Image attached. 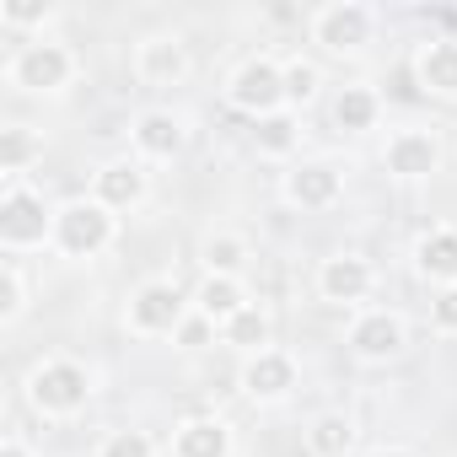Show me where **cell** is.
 I'll return each mask as SVG.
<instances>
[{
	"label": "cell",
	"mask_w": 457,
	"mask_h": 457,
	"mask_svg": "<svg viewBox=\"0 0 457 457\" xmlns=\"http://www.w3.org/2000/svg\"><path fill=\"white\" fill-rule=\"evenodd\" d=\"M188 71H194V60L178 33H145L135 44V76L145 87H178V81H188Z\"/></svg>",
	"instance_id": "obj_9"
},
{
	"label": "cell",
	"mask_w": 457,
	"mask_h": 457,
	"mask_svg": "<svg viewBox=\"0 0 457 457\" xmlns=\"http://www.w3.org/2000/svg\"><path fill=\"white\" fill-rule=\"evenodd\" d=\"M44 156V135L28 129V124H6L0 129V167H6L12 183H22V172Z\"/></svg>",
	"instance_id": "obj_21"
},
{
	"label": "cell",
	"mask_w": 457,
	"mask_h": 457,
	"mask_svg": "<svg viewBox=\"0 0 457 457\" xmlns=\"http://www.w3.org/2000/svg\"><path fill=\"white\" fill-rule=\"evenodd\" d=\"M243 307H253V302H248V286H243L237 275H204L199 291H194V312H204V318L220 323V328L232 323Z\"/></svg>",
	"instance_id": "obj_19"
},
{
	"label": "cell",
	"mask_w": 457,
	"mask_h": 457,
	"mask_svg": "<svg viewBox=\"0 0 457 457\" xmlns=\"http://www.w3.org/2000/svg\"><path fill=\"white\" fill-rule=\"evenodd\" d=\"M371 457H414V452H409V446H377Z\"/></svg>",
	"instance_id": "obj_33"
},
{
	"label": "cell",
	"mask_w": 457,
	"mask_h": 457,
	"mask_svg": "<svg viewBox=\"0 0 457 457\" xmlns=\"http://www.w3.org/2000/svg\"><path fill=\"white\" fill-rule=\"evenodd\" d=\"M377 119H382V97H377V87H366V81L339 87V97H334V124H339L345 135L377 129Z\"/></svg>",
	"instance_id": "obj_20"
},
{
	"label": "cell",
	"mask_w": 457,
	"mask_h": 457,
	"mask_svg": "<svg viewBox=\"0 0 457 457\" xmlns=\"http://www.w3.org/2000/svg\"><path fill=\"white\" fill-rule=\"evenodd\" d=\"M382 167H387L393 178H403V183L430 178V172L441 167V140H436V129H398V135H387Z\"/></svg>",
	"instance_id": "obj_10"
},
{
	"label": "cell",
	"mask_w": 457,
	"mask_h": 457,
	"mask_svg": "<svg viewBox=\"0 0 457 457\" xmlns=\"http://www.w3.org/2000/svg\"><path fill=\"white\" fill-rule=\"evenodd\" d=\"M0 457H33V446L22 436H6V441H0Z\"/></svg>",
	"instance_id": "obj_32"
},
{
	"label": "cell",
	"mask_w": 457,
	"mask_h": 457,
	"mask_svg": "<svg viewBox=\"0 0 457 457\" xmlns=\"http://www.w3.org/2000/svg\"><path fill=\"white\" fill-rule=\"evenodd\" d=\"M253 145L264 156H291L302 145V113L296 108H280L270 119H253Z\"/></svg>",
	"instance_id": "obj_22"
},
{
	"label": "cell",
	"mask_w": 457,
	"mask_h": 457,
	"mask_svg": "<svg viewBox=\"0 0 457 457\" xmlns=\"http://www.w3.org/2000/svg\"><path fill=\"white\" fill-rule=\"evenodd\" d=\"M414 81L430 97H457V38H430L414 54Z\"/></svg>",
	"instance_id": "obj_18"
},
{
	"label": "cell",
	"mask_w": 457,
	"mask_h": 457,
	"mask_svg": "<svg viewBox=\"0 0 457 457\" xmlns=\"http://www.w3.org/2000/svg\"><path fill=\"white\" fill-rule=\"evenodd\" d=\"M371 286H377V275H371V264H366L361 253H334V259L318 264V296L334 302V307H355V302H366Z\"/></svg>",
	"instance_id": "obj_11"
},
{
	"label": "cell",
	"mask_w": 457,
	"mask_h": 457,
	"mask_svg": "<svg viewBox=\"0 0 457 457\" xmlns=\"http://www.w3.org/2000/svg\"><path fill=\"white\" fill-rule=\"evenodd\" d=\"M350 350H355V361H366V366H382V361H393V355H403V318L398 312H361L355 323H350Z\"/></svg>",
	"instance_id": "obj_12"
},
{
	"label": "cell",
	"mask_w": 457,
	"mask_h": 457,
	"mask_svg": "<svg viewBox=\"0 0 457 457\" xmlns=\"http://www.w3.org/2000/svg\"><path fill=\"white\" fill-rule=\"evenodd\" d=\"M226 103L248 119H270L286 108V65L270 60V54H253L243 60L232 76H226Z\"/></svg>",
	"instance_id": "obj_5"
},
{
	"label": "cell",
	"mask_w": 457,
	"mask_h": 457,
	"mask_svg": "<svg viewBox=\"0 0 457 457\" xmlns=\"http://www.w3.org/2000/svg\"><path fill=\"white\" fill-rule=\"evenodd\" d=\"M280 65H286V108H296V113H302V108L318 97L323 71H318L312 60H302V54H296V60H280Z\"/></svg>",
	"instance_id": "obj_26"
},
{
	"label": "cell",
	"mask_w": 457,
	"mask_h": 457,
	"mask_svg": "<svg viewBox=\"0 0 457 457\" xmlns=\"http://www.w3.org/2000/svg\"><path fill=\"white\" fill-rule=\"evenodd\" d=\"M194 307L183 302V291L172 280H140L129 291V307H124V323L135 339H162V334H178V323L188 318Z\"/></svg>",
	"instance_id": "obj_7"
},
{
	"label": "cell",
	"mask_w": 457,
	"mask_h": 457,
	"mask_svg": "<svg viewBox=\"0 0 457 457\" xmlns=\"http://www.w3.org/2000/svg\"><path fill=\"white\" fill-rule=\"evenodd\" d=\"M307 33L328 54H361L371 44V33H377V12L366 6V0H328V6L312 12Z\"/></svg>",
	"instance_id": "obj_6"
},
{
	"label": "cell",
	"mask_w": 457,
	"mask_h": 457,
	"mask_svg": "<svg viewBox=\"0 0 457 457\" xmlns=\"http://www.w3.org/2000/svg\"><path fill=\"white\" fill-rule=\"evenodd\" d=\"M87 398H92V371L81 361L60 355V361H44V366L28 371V403L44 420H71V414L87 409Z\"/></svg>",
	"instance_id": "obj_2"
},
{
	"label": "cell",
	"mask_w": 457,
	"mask_h": 457,
	"mask_svg": "<svg viewBox=\"0 0 457 457\" xmlns=\"http://www.w3.org/2000/svg\"><path fill=\"white\" fill-rule=\"evenodd\" d=\"M430 323H436L441 334H457V286H446V291L430 302Z\"/></svg>",
	"instance_id": "obj_31"
},
{
	"label": "cell",
	"mask_w": 457,
	"mask_h": 457,
	"mask_svg": "<svg viewBox=\"0 0 457 457\" xmlns=\"http://www.w3.org/2000/svg\"><path fill=\"white\" fill-rule=\"evenodd\" d=\"M49 243H54V210L44 204L38 188L12 183L0 194V248L6 253H33V248H49Z\"/></svg>",
	"instance_id": "obj_4"
},
{
	"label": "cell",
	"mask_w": 457,
	"mask_h": 457,
	"mask_svg": "<svg viewBox=\"0 0 457 457\" xmlns=\"http://www.w3.org/2000/svg\"><path fill=\"white\" fill-rule=\"evenodd\" d=\"M350 446H355V425L345 414H318L307 425V452L312 457H345Z\"/></svg>",
	"instance_id": "obj_25"
},
{
	"label": "cell",
	"mask_w": 457,
	"mask_h": 457,
	"mask_svg": "<svg viewBox=\"0 0 457 457\" xmlns=\"http://www.w3.org/2000/svg\"><path fill=\"white\" fill-rule=\"evenodd\" d=\"M145 194H151V172H145V162H140V156H113V162H103V167H97V178H92V199H97V204H108L113 215L140 210V204H145Z\"/></svg>",
	"instance_id": "obj_8"
},
{
	"label": "cell",
	"mask_w": 457,
	"mask_h": 457,
	"mask_svg": "<svg viewBox=\"0 0 457 457\" xmlns=\"http://www.w3.org/2000/svg\"><path fill=\"white\" fill-rule=\"evenodd\" d=\"M113 232H119V215L97 199H65L54 210V253L60 259H97L113 248Z\"/></svg>",
	"instance_id": "obj_1"
},
{
	"label": "cell",
	"mask_w": 457,
	"mask_h": 457,
	"mask_svg": "<svg viewBox=\"0 0 457 457\" xmlns=\"http://www.w3.org/2000/svg\"><path fill=\"white\" fill-rule=\"evenodd\" d=\"M414 270L430 286H457V226H430V232L414 243Z\"/></svg>",
	"instance_id": "obj_17"
},
{
	"label": "cell",
	"mask_w": 457,
	"mask_h": 457,
	"mask_svg": "<svg viewBox=\"0 0 457 457\" xmlns=\"http://www.w3.org/2000/svg\"><path fill=\"white\" fill-rule=\"evenodd\" d=\"M220 345H232V350H243V355H259V350H270V312L253 302V307H243L232 323L220 328Z\"/></svg>",
	"instance_id": "obj_23"
},
{
	"label": "cell",
	"mask_w": 457,
	"mask_h": 457,
	"mask_svg": "<svg viewBox=\"0 0 457 457\" xmlns=\"http://www.w3.org/2000/svg\"><path fill=\"white\" fill-rule=\"evenodd\" d=\"M339 194H345V178L328 162H302L286 172V199L296 210H328V204H339Z\"/></svg>",
	"instance_id": "obj_15"
},
{
	"label": "cell",
	"mask_w": 457,
	"mask_h": 457,
	"mask_svg": "<svg viewBox=\"0 0 457 457\" xmlns=\"http://www.w3.org/2000/svg\"><path fill=\"white\" fill-rule=\"evenodd\" d=\"M243 393L253 403H280L296 393V361L286 350H259L243 361Z\"/></svg>",
	"instance_id": "obj_13"
},
{
	"label": "cell",
	"mask_w": 457,
	"mask_h": 457,
	"mask_svg": "<svg viewBox=\"0 0 457 457\" xmlns=\"http://www.w3.org/2000/svg\"><path fill=\"white\" fill-rule=\"evenodd\" d=\"M199 259H204V275H237V280H243L248 243H243L237 232H210L204 248H199Z\"/></svg>",
	"instance_id": "obj_24"
},
{
	"label": "cell",
	"mask_w": 457,
	"mask_h": 457,
	"mask_svg": "<svg viewBox=\"0 0 457 457\" xmlns=\"http://www.w3.org/2000/svg\"><path fill=\"white\" fill-rule=\"evenodd\" d=\"M129 140H135V156H140V162H172V156L183 151L188 129H183V119H178L172 108H145V113L129 124Z\"/></svg>",
	"instance_id": "obj_14"
},
{
	"label": "cell",
	"mask_w": 457,
	"mask_h": 457,
	"mask_svg": "<svg viewBox=\"0 0 457 457\" xmlns=\"http://www.w3.org/2000/svg\"><path fill=\"white\" fill-rule=\"evenodd\" d=\"M54 17V6L44 0H0V28H44Z\"/></svg>",
	"instance_id": "obj_29"
},
{
	"label": "cell",
	"mask_w": 457,
	"mask_h": 457,
	"mask_svg": "<svg viewBox=\"0 0 457 457\" xmlns=\"http://www.w3.org/2000/svg\"><path fill=\"white\" fill-rule=\"evenodd\" d=\"M97 457H156V441H151L145 430L124 425V430H108V436H103Z\"/></svg>",
	"instance_id": "obj_28"
},
{
	"label": "cell",
	"mask_w": 457,
	"mask_h": 457,
	"mask_svg": "<svg viewBox=\"0 0 457 457\" xmlns=\"http://www.w3.org/2000/svg\"><path fill=\"white\" fill-rule=\"evenodd\" d=\"M215 328H220V323H210L204 312H188V318L178 323V334H172V339H178L183 350H199V345H210V339H215Z\"/></svg>",
	"instance_id": "obj_30"
},
{
	"label": "cell",
	"mask_w": 457,
	"mask_h": 457,
	"mask_svg": "<svg viewBox=\"0 0 457 457\" xmlns=\"http://www.w3.org/2000/svg\"><path fill=\"white\" fill-rule=\"evenodd\" d=\"M28 312V280H22V264L17 259H6V264H0V323H17Z\"/></svg>",
	"instance_id": "obj_27"
},
{
	"label": "cell",
	"mask_w": 457,
	"mask_h": 457,
	"mask_svg": "<svg viewBox=\"0 0 457 457\" xmlns=\"http://www.w3.org/2000/svg\"><path fill=\"white\" fill-rule=\"evenodd\" d=\"M172 457H232V425L215 414H188L172 430Z\"/></svg>",
	"instance_id": "obj_16"
},
{
	"label": "cell",
	"mask_w": 457,
	"mask_h": 457,
	"mask_svg": "<svg viewBox=\"0 0 457 457\" xmlns=\"http://www.w3.org/2000/svg\"><path fill=\"white\" fill-rule=\"evenodd\" d=\"M6 81L17 87V92H33V97H54V92H65L71 81H76V54L60 44V38H28L17 54H12V65H6Z\"/></svg>",
	"instance_id": "obj_3"
}]
</instances>
